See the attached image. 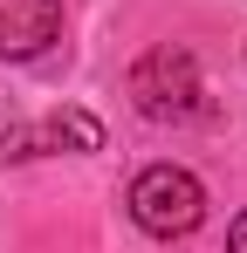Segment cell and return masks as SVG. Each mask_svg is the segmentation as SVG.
<instances>
[{"mask_svg":"<svg viewBox=\"0 0 247 253\" xmlns=\"http://www.w3.org/2000/svg\"><path fill=\"white\" fill-rule=\"evenodd\" d=\"M130 103H137V117H151V124H192V117H206L213 103H206L192 48H151V55L130 69Z\"/></svg>","mask_w":247,"mask_h":253,"instance_id":"cell-1","label":"cell"},{"mask_svg":"<svg viewBox=\"0 0 247 253\" xmlns=\"http://www.w3.org/2000/svg\"><path fill=\"white\" fill-rule=\"evenodd\" d=\"M55 35H62V0H0V55L7 62H35Z\"/></svg>","mask_w":247,"mask_h":253,"instance_id":"cell-3","label":"cell"},{"mask_svg":"<svg viewBox=\"0 0 247 253\" xmlns=\"http://www.w3.org/2000/svg\"><path fill=\"white\" fill-rule=\"evenodd\" d=\"M124 206H130V219H137L151 240H185V233L206 219V185L185 165H144L130 178Z\"/></svg>","mask_w":247,"mask_h":253,"instance_id":"cell-2","label":"cell"},{"mask_svg":"<svg viewBox=\"0 0 247 253\" xmlns=\"http://www.w3.org/2000/svg\"><path fill=\"white\" fill-rule=\"evenodd\" d=\"M35 130H41V151H103V124L89 110H55Z\"/></svg>","mask_w":247,"mask_h":253,"instance_id":"cell-4","label":"cell"},{"mask_svg":"<svg viewBox=\"0 0 247 253\" xmlns=\"http://www.w3.org/2000/svg\"><path fill=\"white\" fill-rule=\"evenodd\" d=\"M227 253H247V212L234 219V226H227Z\"/></svg>","mask_w":247,"mask_h":253,"instance_id":"cell-5","label":"cell"}]
</instances>
